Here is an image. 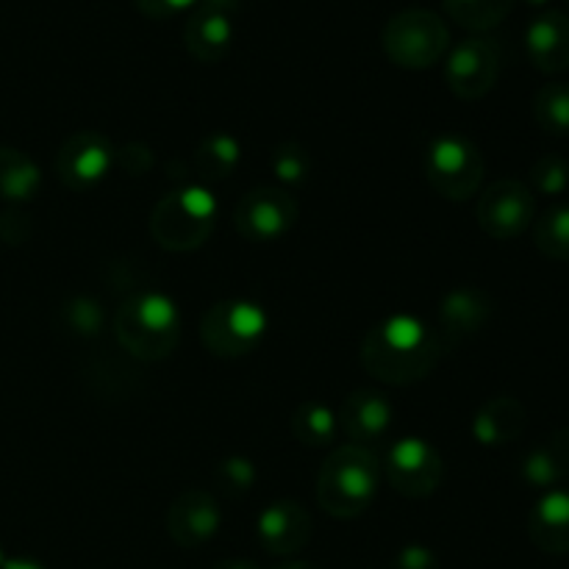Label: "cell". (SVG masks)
Segmentation results:
<instances>
[{
    "label": "cell",
    "instance_id": "1",
    "mask_svg": "<svg viewBox=\"0 0 569 569\" xmlns=\"http://www.w3.org/2000/svg\"><path fill=\"white\" fill-rule=\"evenodd\" d=\"M442 353L437 331L411 315L387 317L361 342L365 370L392 387H411L428 378Z\"/></svg>",
    "mask_w": 569,
    "mask_h": 569
},
{
    "label": "cell",
    "instance_id": "2",
    "mask_svg": "<svg viewBox=\"0 0 569 569\" xmlns=\"http://www.w3.org/2000/svg\"><path fill=\"white\" fill-rule=\"evenodd\" d=\"M381 483L376 453L361 445H339L322 461L317 476V503L337 520H356L372 506Z\"/></svg>",
    "mask_w": 569,
    "mask_h": 569
},
{
    "label": "cell",
    "instance_id": "3",
    "mask_svg": "<svg viewBox=\"0 0 569 569\" xmlns=\"http://www.w3.org/2000/svg\"><path fill=\"white\" fill-rule=\"evenodd\" d=\"M114 333L133 359L164 361L181 342V311L164 292L131 295L117 309Z\"/></svg>",
    "mask_w": 569,
    "mask_h": 569
},
{
    "label": "cell",
    "instance_id": "4",
    "mask_svg": "<svg viewBox=\"0 0 569 569\" xmlns=\"http://www.w3.org/2000/svg\"><path fill=\"white\" fill-rule=\"evenodd\" d=\"M217 200L203 183L172 189L150 214V237L170 253H192L203 248L217 228Z\"/></svg>",
    "mask_w": 569,
    "mask_h": 569
},
{
    "label": "cell",
    "instance_id": "5",
    "mask_svg": "<svg viewBox=\"0 0 569 569\" xmlns=\"http://www.w3.org/2000/svg\"><path fill=\"white\" fill-rule=\"evenodd\" d=\"M383 53L406 70H428L450 50V28L437 11L406 9L383 26Z\"/></svg>",
    "mask_w": 569,
    "mask_h": 569
},
{
    "label": "cell",
    "instance_id": "6",
    "mask_svg": "<svg viewBox=\"0 0 569 569\" xmlns=\"http://www.w3.org/2000/svg\"><path fill=\"white\" fill-rule=\"evenodd\" d=\"M422 167H426V178L433 192L453 203L470 200L481 189L483 172H487V161L478 144L459 133L433 137Z\"/></svg>",
    "mask_w": 569,
    "mask_h": 569
},
{
    "label": "cell",
    "instance_id": "7",
    "mask_svg": "<svg viewBox=\"0 0 569 569\" xmlns=\"http://www.w3.org/2000/svg\"><path fill=\"white\" fill-rule=\"evenodd\" d=\"M267 326V311L253 300H220L200 317V342L220 359H239L264 342Z\"/></svg>",
    "mask_w": 569,
    "mask_h": 569
},
{
    "label": "cell",
    "instance_id": "8",
    "mask_svg": "<svg viewBox=\"0 0 569 569\" xmlns=\"http://www.w3.org/2000/svg\"><path fill=\"white\" fill-rule=\"evenodd\" d=\"M298 222V200L281 187H256L233 211L237 233L250 244H272Z\"/></svg>",
    "mask_w": 569,
    "mask_h": 569
},
{
    "label": "cell",
    "instance_id": "9",
    "mask_svg": "<svg viewBox=\"0 0 569 569\" xmlns=\"http://www.w3.org/2000/svg\"><path fill=\"white\" fill-rule=\"evenodd\" d=\"M533 214H537V200H533L531 187L517 178H500L489 183L476 206L478 226L487 237L500 239V242L526 233L533 226Z\"/></svg>",
    "mask_w": 569,
    "mask_h": 569
},
{
    "label": "cell",
    "instance_id": "10",
    "mask_svg": "<svg viewBox=\"0 0 569 569\" xmlns=\"http://www.w3.org/2000/svg\"><path fill=\"white\" fill-rule=\"evenodd\" d=\"M383 472H387V481L392 483L395 492L411 500H422L431 498L442 487L445 465L442 456L431 442L403 437L389 448Z\"/></svg>",
    "mask_w": 569,
    "mask_h": 569
},
{
    "label": "cell",
    "instance_id": "11",
    "mask_svg": "<svg viewBox=\"0 0 569 569\" xmlns=\"http://www.w3.org/2000/svg\"><path fill=\"white\" fill-rule=\"evenodd\" d=\"M500 76V48L489 37H470L456 44L445 64V81L459 100H481Z\"/></svg>",
    "mask_w": 569,
    "mask_h": 569
},
{
    "label": "cell",
    "instance_id": "12",
    "mask_svg": "<svg viewBox=\"0 0 569 569\" xmlns=\"http://www.w3.org/2000/svg\"><path fill=\"white\" fill-rule=\"evenodd\" d=\"M117 148L100 131H78L64 139L56 156V176L70 192H89L114 167Z\"/></svg>",
    "mask_w": 569,
    "mask_h": 569
},
{
    "label": "cell",
    "instance_id": "13",
    "mask_svg": "<svg viewBox=\"0 0 569 569\" xmlns=\"http://www.w3.org/2000/svg\"><path fill=\"white\" fill-rule=\"evenodd\" d=\"M492 298H489L483 289L476 287H459L453 292H448L439 303V345H442L445 353L456 350L459 345L470 342L472 337L487 328V322L492 320Z\"/></svg>",
    "mask_w": 569,
    "mask_h": 569
},
{
    "label": "cell",
    "instance_id": "14",
    "mask_svg": "<svg viewBox=\"0 0 569 569\" xmlns=\"http://www.w3.org/2000/svg\"><path fill=\"white\" fill-rule=\"evenodd\" d=\"M222 526L220 503L206 489H187L172 500L167 511V533L183 550L211 542Z\"/></svg>",
    "mask_w": 569,
    "mask_h": 569
},
{
    "label": "cell",
    "instance_id": "15",
    "mask_svg": "<svg viewBox=\"0 0 569 569\" xmlns=\"http://www.w3.org/2000/svg\"><path fill=\"white\" fill-rule=\"evenodd\" d=\"M315 522L311 515L295 500H276L256 520V537L270 556H295L311 542Z\"/></svg>",
    "mask_w": 569,
    "mask_h": 569
},
{
    "label": "cell",
    "instance_id": "16",
    "mask_svg": "<svg viewBox=\"0 0 569 569\" xmlns=\"http://www.w3.org/2000/svg\"><path fill=\"white\" fill-rule=\"evenodd\" d=\"M337 417L339 431L348 433L350 445H361V448L370 450V445H381L392 431L395 409L383 392L356 389L348 395Z\"/></svg>",
    "mask_w": 569,
    "mask_h": 569
},
{
    "label": "cell",
    "instance_id": "17",
    "mask_svg": "<svg viewBox=\"0 0 569 569\" xmlns=\"http://www.w3.org/2000/svg\"><path fill=\"white\" fill-rule=\"evenodd\" d=\"M526 50L545 76L569 70V17L559 9H542L526 28Z\"/></svg>",
    "mask_w": 569,
    "mask_h": 569
},
{
    "label": "cell",
    "instance_id": "18",
    "mask_svg": "<svg viewBox=\"0 0 569 569\" xmlns=\"http://www.w3.org/2000/svg\"><path fill=\"white\" fill-rule=\"evenodd\" d=\"M183 44L189 56L200 64H217L233 48V20L231 14L206 6H194L183 26Z\"/></svg>",
    "mask_w": 569,
    "mask_h": 569
},
{
    "label": "cell",
    "instance_id": "19",
    "mask_svg": "<svg viewBox=\"0 0 569 569\" xmlns=\"http://www.w3.org/2000/svg\"><path fill=\"white\" fill-rule=\"evenodd\" d=\"M528 537L542 553L567 556L569 553V492L550 489L533 503L528 515Z\"/></svg>",
    "mask_w": 569,
    "mask_h": 569
},
{
    "label": "cell",
    "instance_id": "20",
    "mask_svg": "<svg viewBox=\"0 0 569 569\" xmlns=\"http://www.w3.org/2000/svg\"><path fill=\"white\" fill-rule=\"evenodd\" d=\"M526 422V406L511 395H498L478 409L476 420H472V437L483 448H506L522 437Z\"/></svg>",
    "mask_w": 569,
    "mask_h": 569
},
{
    "label": "cell",
    "instance_id": "21",
    "mask_svg": "<svg viewBox=\"0 0 569 569\" xmlns=\"http://www.w3.org/2000/svg\"><path fill=\"white\" fill-rule=\"evenodd\" d=\"M520 476L528 487L550 489L559 487L569 478V428H556L550 437H545L537 448H531L522 459Z\"/></svg>",
    "mask_w": 569,
    "mask_h": 569
},
{
    "label": "cell",
    "instance_id": "22",
    "mask_svg": "<svg viewBox=\"0 0 569 569\" xmlns=\"http://www.w3.org/2000/svg\"><path fill=\"white\" fill-rule=\"evenodd\" d=\"M42 189V172L37 161L17 148H0V200L31 203Z\"/></svg>",
    "mask_w": 569,
    "mask_h": 569
},
{
    "label": "cell",
    "instance_id": "23",
    "mask_svg": "<svg viewBox=\"0 0 569 569\" xmlns=\"http://www.w3.org/2000/svg\"><path fill=\"white\" fill-rule=\"evenodd\" d=\"M239 161H242V144H239V139L226 131H214L198 144L192 164L200 181L220 183L228 181L237 172Z\"/></svg>",
    "mask_w": 569,
    "mask_h": 569
},
{
    "label": "cell",
    "instance_id": "24",
    "mask_svg": "<svg viewBox=\"0 0 569 569\" xmlns=\"http://www.w3.org/2000/svg\"><path fill=\"white\" fill-rule=\"evenodd\" d=\"M292 433L300 445H309V448H328V445L337 442L339 437V417L337 411L328 409V406L315 403H300L292 415Z\"/></svg>",
    "mask_w": 569,
    "mask_h": 569
},
{
    "label": "cell",
    "instance_id": "25",
    "mask_svg": "<svg viewBox=\"0 0 569 569\" xmlns=\"http://www.w3.org/2000/svg\"><path fill=\"white\" fill-rule=\"evenodd\" d=\"M442 6L467 31H489L511 14L515 0H442Z\"/></svg>",
    "mask_w": 569,
    "mask_h": 569
},
{
    "label": "cell",
    "instance_id": "26",
    "mask_svg": "<svg viewBox=\"0 0 569 569\" xmlns=\"http://www.w3.org/2000/svg\"><path fill=\"white\" fill-rule=\"evenodd\" d=\"M533 117L550 137H569V83L550 81L533 94Z\"/></svg>",
    "mask_w": 569,
    "mask_h": 569
},
{
    "label": "cell",
    "instance_id": "27",
    "mask_svg": "<svg viewBox=\"0 0 569 569\" xmlns=\"http://www.w3.org/2000/svg\"><path fill=\"white\" fill-rule=\"evenodd\" d=\"M533 244L553 261H569V203L545 211L533 226Z\"/></svg>",
    "mask_w": 569,
    "mask_h": 569
},
{
    "label": "cell",
    "instance_id": "28",
    "mask_svg": "<svg viewBox=\"0 0 569 569\" xmlns=\"http://www.w3.org/2000/svg\"><path fill=\"white\" fill-rule=\"evenodd\" d=\"M270 172L283 183V187H300L311 176L309 150L298 142L278 144L270 153Z\"/></svg>",
    "mask_w": 569,
    "mask_h": 569
},
{
    "label": "cell",
    "instance_id": "29",
    "mask_svg": "<svg viewBox=\"0 0 569 569\" xmlns=\"http://www.w3.org/2000/svg\"><path fill=\"white\" fill-rule=\"evenodd\" d=\"M531 192L548 194H565L569 189V161L561 153H545L533 161L531 167Z\"/></svg>",
    "mask_w": 569,
    "mask_h": 569
},
{
    "label": "cell",
    "instance_id": "30",
    "mask_svg": "<svg viewBox=\"0 0 569 569\" xmlns=\"http://www.w3.org/2000/svg\"><path fill=\"white\" fill-rule=\"evenodd\" d=\"M217 483H220V492H226L228 498H242L253 489L256 483V465L248 456H228L217 465Z\"/></svg>",
    "mask_w": 569,
    "mask_h": 569
},
{
    "label": "cell",
    "instance_id": "31",
    "mask_svg": "<svg viewBox=\"0 0 569 569\" xmlns=\"http://www.w3.org/2000/svg\"><path fill=\"white\" fill-rule=\"evenodd\" d=\"M64 320L70 331L81 333V337H98V331L103 328V309L92 298H76L64 306Z\"/></svg>",
    "mask_w": 569,
    "mask_h": 569
},
{
    "label": "cell",
    "instance_id": "32",
    "mask_svg": "<svg viewBox=\"0 0 569 569\" xmlns=\"http://www.w3.org/2000/svg\"><path fill=\"white\" fill-rule=\"evenodd\" d=\"M389 569H439V559L431 548L426 545H406L395 553Z\"/></svg>",
    "mask_w": 569,
    "mask_h": 569
},
{
    "label": "cell",
    "instance_id": "33",
    "mask_svg": "<svg viewBox=\"0 0 569 569\" xmlns=\"http://www.w3.org/2000/svg\"><path fill=\"white\" fill-rule=\"evenodd\" d=\"M114 164L128 170L131 176H142V172H148L153 167V150L137 142L126 144V148H120L114 153Z\"/></svg>",
    "mask_w": 569,
    "mask_h": 569
},
{
    "label": "cell",
    "instance_id": "34",
    "mask_svg": "<svg viewBox=\"0 0 569 569\" xmlns=\"http://www.w3.org/2000/svg\"><path fill=\"white\" fill-rule=\"evenodd\" d=\"M137 9L142 11L144 17H153V20H167V17H176L181 11L194 9L198 0H133Z\"/></svg>",
    "mask_w": 569,
    "mask_h": 569
},
{
    "label": "cell",
    "instance_id": "35",
    "mask_svg": "<svg viewBox=\"0 0 569 569\" xmlns=\"http://www.w3.org/2000/svg\"><path fill=\"white\" fill-rule=\"evenodd\" d=\"M28 233H31V228H28L26 214H20L17 209L0 214V239H3V242L22 244L28 239Z\"/></svg>",
    "mask_w": 569,
    "mask_h": 569
},
{
    "label": "cell",
    "instance_id": "36",
    "mask_svg": "<svg viewBox=\"0 0 569 569\" xmlns=\"http://www.w3.org/2000/svg\"><path fill=\"white\" fill-rule=\"evenodd\" d=\"M239 3H242V0H198V6H206V9L226 11V14H231V11H237Z\"/></svg>",
    "mask_w": 569,
    "mask_h": 569
},
{
    "label": "cell",
    "instance_id": "37",
    "mask_svg": "<svg viewBox=\"0 0 569 569\" xmlns=\"http://www.w3.org/2000/svg\"><path fill=\"white\" fill-rule=\"evenodd\" d=\"M0 569H44V565H39V561L33 559H26V556H14V559H6V565Z\"/></svg>",
    "mask_w": 569,
    "mask_h": 569
},
{
    "label": "cell",
    "instance_id": "38",
    "mask_svg": "<svg viewBox=\"0 0 569 569\" xmlns=\"http://www.w3.org/2000/svg\"><path fill=\"white\" fill-rule=\"evenodd\" d=\"M214 569H259L250 559H226L220 561Z\"/></svg>",
    "mask_w": 569,
    "mask_h": 569
},
{
    "label": "cell",
    "instance_id": "39",
    "mask_svg": "<svg viewBox=\"0 0 569 569\" xmlns=\"http://www.w3.org/2000/svg\"><path fill=\"white\" fill-rule=\"evenodd\" d=\"M276 569H320V567L311 565V561H283V565H278Z\"/></svg>",
    "mask_w": 569,
    "mask_h": 569
},
{
    "label": "cell",
    "instance_id": "40",
    "mask_svg": "<svg viewBox=\"0 0 569 569\" xmlns=\"http://www.w3.org/2000/svg\"><path fill=\"white\" fill-rule=\"evenodd\" d=\"M528 6H533V9H545V6L550 3V0H526Z\"/></svg>",
    "mask_w": 569,
    "mask_h": 569
},
{
    "label": "cell",
    "instance_id": "41",
    "mask_svg": "<svg viewBox=\"0 0 569 569\" xmlns=\"http://www.w3.org/2000/svg\"><path fill=\"white\" fill-rule=\"evenodd\" d=\"M6 559H9V556H6V550H3V545H0V567L6 565Z\"/></svg>",
    "mask_w": 569,
    "mask_h": 569
}]
</instances>
